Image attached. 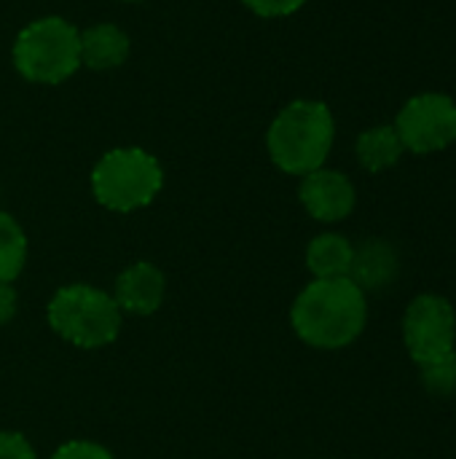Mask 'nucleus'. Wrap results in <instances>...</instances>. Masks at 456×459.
Here are the masks:
<instances>
[{
	"mask_svg": "<svg viewBox=\"0 0 456 459\" xmlns=\"http://www.w3.org/2000/svg\"><path fill=\"white\" fill-rule=\"evenodd\" d=\"M16 315V293L8 282H0V325H5Z\"/></svg>",
	"mask_w": 456,
	"mask_h": 459,
	"instance_id": "nucleus-19",
	"label": "nucleus"
},
{
	"mask_svg": "<svg viewBox=\"0 0 456 459\" xmlns=\"http://www.w3.org/2000/svg\"><path fill=\"white\" fill-rule=\"evenodd\" d=\"M392 126L403 148L417 156L446 151L456 143V102L441 91L417 94L400 108Z\"/></svg>",
	"mask_w": 456,
	"mask_h": 459,
	"instance_id": "nucleus-6",
	"label": "nucleus"
},
{
	"mask_svg": "<svg viewBox=\"0 0 456 459\" xmlns=\"http://www.w3.org/2000/svg\"><path fill=\"white\" fill-rule=\"evenodd\" d=\"M298 196L306 207V212L323 223H339L352 215L357 204V191L352 180L344 172L336 169H314L304 175Z\"/></svg>",
	"mask_w": 456,
	"mask_h": 459,
	"instance_id": "nucleus-8",
	"label": "nucleus"
},
{
	"mask_svg": "<svg viewBox=\"0 0 456 459\" xmlns=\"http://www.w3.org/2000/svg\"><path fill=\"white\" fill-rule=\"evenodd\" d=\"M395 253L387 242H368L360 253L355 250V264H352V280L363 288H379L384 285L392 274H395Z\"/></svg>",
	"mask_w": 456,
	"mask_h": 459,
	"instance_id": "nucleus-13",
	"label": "nucleus"
},
{
	"mask_svg": "<svg viewBox=\"0 0 456 459\" xmlns=\"http://www.w3.org/2000/svg\"><path fill=\"white\" fill-rule=\"evenodd\" d=\"M51 459H113L110 452L99 444H89V441H70L62 449H56V455Z\"/></svg>",
	"mask_w": 456,
	"mask_h": 459,
	"instance_id": "nucleus-17",
	"label": "nucleus"
},
{
	"mask_svg": "<svg viewBox=\"0 0 456 459\" xmlns=\"http://www.w3.org/2000/svg\"><path fill=\"white\" fill-rule=\"evenodd\" d=\"M27 258V237L22 226L0 210V282H11L19 277Z\"/></svg>",
	"mask_w": 456,
	"mask_h": 459,
	"instance_id": "nucleus-14",
	"label": "nucleus"
},
{
	"mask_svg": "<svg viewBox=\"0 0 456 459\" xmlns=\"http://www.w3.org/2000/svg\"><path fill=\"white\" fill-rule=\"evenodd\" d=\"M298 339L317 350L349 347L366 328V290L352 277L314 280L301 290L290 312Z\"/></svg>",
	"mask_w": 456,
	"mask_h": 459,
	"instance_id": "nucleus-1",
	"label": "nucleus"
},
{
	"mask_svg": "<svg viewBox=\"0 0 456 459\" xmlns=\"http://www.w3.org/2000/svg\"><path fill=\"white\" fill-rule=\"evenodd\" d=\"M11 54L24 81L56 86L81 67V30L62 16H40L16 35Z\"/></svg>",
	"mask_w": 456,
	"mask_h": 459,
	"instance_id": "nucleus-3",
	"label": "nucleus"
},
{
	"mask_svg": "<svg viewBox=\"0 0 456 459\" xmlns=\"http://www.w3.org/2000/svg\"><path fill=\"white\" fill-rule=\"evenodd\" d=\"M124 3H140V0H124Z\"/></svg>",
	"mask_w": 456,
	"mask_h": 459,
	"instance_id": "nucleus-20",
	"label": "nucleus"
},
{
	"mask_svg": "<svg viewBox=\"0 0 456 459\" xmlns=\"http://www.w3.org/2000/svg\"><path fill=\"white\" fill-rule=\"evenodd\" d=\"M355 264V247L341 234H320L306 247V266L317 280L349 277Z\"/></svg>",
	"mask_w": 456,
	"mask_h": 459,
	"instance_id": "nucleus-11",
	"label": "nucleus"
},
{
	"mask_svg": "<svg viewBox=\"0 0 456 459\" xmlns=\"http://www.w3.org/2000/svg\"><path fill=\"white\" fill-rule=\"evenodd\" d=\"M242 3L261 19H282L304 8L306 0H242Z\"/></svg>",
	"mask_w": 456,
	"mask_h": 459,
	"instance_id": "nucleus-16",
	"label": "nucleus"
},
{
	"mask_svg": "<svg viewBox=\"0 0 456 459\" xmlns=\"http://www.w3.org/2000/svg\"><path fill=\"white\" fill-rule=\"evenodd\" d=\"M0 459H35V452L24 436L0 433Z\"/></svg>",
	"mask_w": 456,
	"mask_h": 459,
	"instance_id": "nucleus-18",
	"label": "nucleus"
},
{
	"mask_svg": "<svg viewBox=\"0 0 456 459\" xmlns=\"http://www.w3.org/2000/svg\"><path fill=\"white\" fill-rule=\"evenodd\" d=\"M164 186L159 159L142 148L108 151L91 169V191L97 202L116 212L148 207Z\"/></svg>",
	"mask_w": 456,
	"mask_h": 459,
	"instance_id": "nucleus-4",
	"label": "nucleus"
},
{
	"mask_svg": "<svg viewBox=\"0 0 456 459\" xmlns=\"http://www.w3.org/2000/svg\"><path fill=\"white\" fill-rule=\"evenodd\" d=\"M132 40L118 24L99 22L81 30V65L91 70H116L126 62Z\"/></svg>",
	"mask_w": 456,
	"mask_h": 459,
	"instance_id": "nucleus-10",
	"label": "nucleus"
},
{
	"mask_svg": "<svg viewBox=\"0 0 456 459\" xmlns=\"http://www.w3.org/2000/svg\"><path fill=\"white\" fill-rule=\"evenodd\" d=\"M333 140L336 118L320 100H293L274 116L266 132L271 161L282 172L301 178L325 167Z\"/></svg>",
	"mask_w": 456,
	"mask_h": 459,
	"instance_id": "nucleus-2",
	"label": "nucleus"
},
{
	"mask_svg": "<svg viewBox=\"0 0 456 459\" xmlns=\"http://www.w3.org/2000/svg\"><path fill=\"white\" fill-rule=\"evenodd\" d=\"M419 371H422V385L427 387V393L438 398H449L456 393V350L433 363L419 366Z\"/></svg>",
	"mask_w": 456,
	"mask_h": 459,
	"instance_id": "nucleus-15",
	"label": "nucleus"
},
{
	"mask_svg": "<svg viewBox=\"0 0 456 459\" xmlns=\"http://www.w3.org/2000/svg\"><path fill=\"white\" fill-rule=\"evenodd\" d=\"M403 342L417 366L433 363L456 347V312L438 293L417 296L403 317Z\"/></svg>",
	"mask_w": 456,
	"mask_h": 459,
	"instance_id": "nucleus-7",
	"label": "nucleus"
},
{
	"mask_svg": "<svg viewBox=\"0 0 456 459\" xmlns=\"http://www.w3.org/2000/svg\"><path fill=\"white\" fill-rule=\"evenodd\" d=\"M357 161L368 169V172H384L390 167H395L400 161V156L406 153L398 132L392 124H382V126H371L357 137L355 145Z\"/></svg>",
	"mask_w": 456,
	"mask_h": 459,
	"instance_id": "nucleus-12",
	"label": "nucleus"
},
{
	"mask_svg": "<svg viewBox=\"0 0 456 459\" xmlns=\"http://www.w3.org/2000/svg\"><path fill=\"white\" fill-rule=\"evenodd\" d=\"M48 325L75 347L97 350L121 331V309L110 293L89 285L59 288L48 304Z\"/></svg>",
	"mask_w": 456,
	"mask_h": 459,
	"instance_id": "nucleus-5",
	"label": "nucleus"
},
{
	"mask_svg": "<svg viewBox=\"0 0 456 459\" xmlns=\"http://www.w3.org/2000/svg\"><path fill=\"white\" fill-rule=\"evenodd\" d=\"M164 299V274L153 264H134L116 280L113 301L132 315H153Z\"/></svg>",
	"mask_w": 456,
	"mask_h": 459,
	"instance_id": "nucleus-9",
	"label": "nucleus"
}]
</instances>
